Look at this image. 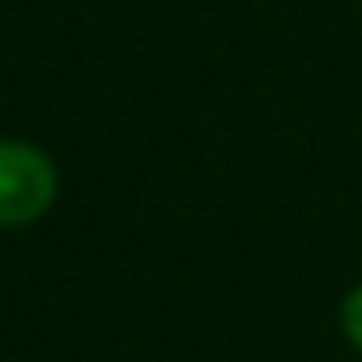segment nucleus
Wrapping results in <instances>:
<instances>
[{"label": "nucleus", "mask_w": 362, "mask_h": 362, "mask_svg": "<svg viewBox=\"0 0 362 362\" xmlns=\"http://www.w3.org/2000/svg\"><path fill=\"white\" fill-rule=\"evenodd\" d=\"M56 197L52 162L22 141H0V226L35 222Z\"/></svg>", "instance_id": "f257e3e1"}, {"label": "nucleus", "mask_w": 362, "mask_h": 362, "mask_svg": "<svg viewBox=\"0 0 362 362\" xmlns=\"http://www.w3.org/2000/svg\"><path fill=\"white\" fill-rule=\"evenodd\" d=\"M341 328H345V337L362 349V286L349 290V298L341 303Z\"/></svg>", "instance_id": "f03ea898"}]
</instances>
